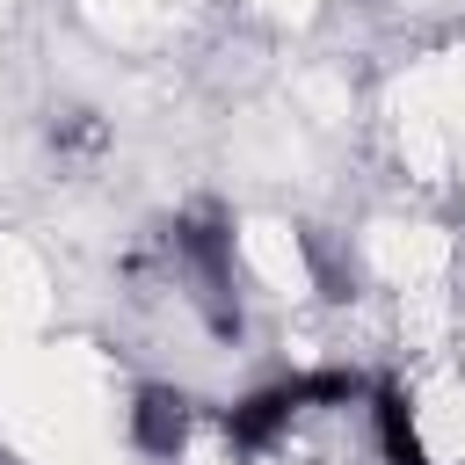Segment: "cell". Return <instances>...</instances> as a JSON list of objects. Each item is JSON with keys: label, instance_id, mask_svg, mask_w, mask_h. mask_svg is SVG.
Segmentation results:
<instances>
[{"label": "cell", "instance_id": "cell-3", "mask_svg": "<svg viewBox=\"0 0 465 465\" xmlns=\"http://www.w3.org/2000/svg\"><path fill=\"white\" fill-rule=\"evenodd\" d=\"M131 436H138L153 458H174V450H182V436H189V400H182V392H167V385H145V392H138V407H131Z\"/></svg>", "mask_w": 465, "mask_h": 465}, {"label": "cell", "instance_id": "cell-1", "mask_svg": "<svg viewBox=\"0 0 465 465\" xmlns=\"http://www.w3.org/2000/svg\"><path fill=\"white\" fill-rule=\"evenodd\" d=\"M174 247L196 262V298L211 305V327H225L232 334V305H225V283H232V254H225V225L218 218H182L174 225Z\"/></svg>", "mask_w": 465, "mask_h": 465}, {"label": "cell", "instance_id": "cell-2", "mask_svg": "<svg viewBox=\"0 0 465 465\" xmlns=\"http://www.w3.org/2000/svg\"><path fill=\"white\" fill-rule=\"evenodd\" d=\"M298 407H305V400H298V378H291V385H262V392H247V400L225 414V436H232L240 450H269V443L291 429Z\"/></svg>", "mask_w": 465, "mask_h": 465}, {"label": "cell", "instance_id": "cell-4", "mask_svg": "<svg viewBox=\"0 0 465 465\" xmlns=\"http://www.w3.org/2000/svg\"><path fill=\"white\" fill-rule=\"evenodd\" d=\"M371 414H378V443H385L392 465H436V458L421 450V436H414V414H407V392H400V385H378V392H371Z\"/></svg>", "mask_w": 465, "mask_h": 465}, {"label": "cell", "instance_id": "cell-5", "mask_svg": "<svg viewBox=\"0 0 465 465\" xmlns=\"http://www.w3.org/2000/svg\"><path fill=\"white\" fill-rule=\"evenodd\" d=\"M356 392H363L356 371H312V378H298V400H305V407H341V400H356Z\"/></svg>", "mask_w": 465, "mask_h": 465}]
</instances>
